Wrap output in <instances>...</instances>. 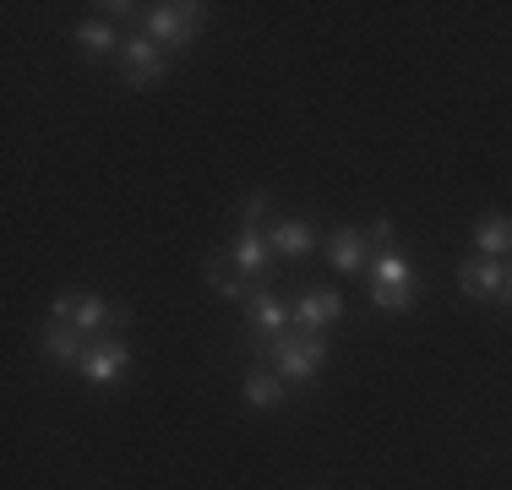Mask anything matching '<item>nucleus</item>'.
I'll return each instance as SVG.
<instances>
[{"mask_svg":"<svg viewBox=\"0 0 512 490\" xmlns=\"http://www.w3.org/2000/svg\"><path fill=\"white\" fill-rule=\"evenodd\" d=\"M338 316H344L338 289H306V294L295 300V333H327Z\"/></svg>","mask_w":512,"mask_h":490,"instance_id":"9","label":"nucleus"},{"mask_svg":"<svg viewBox=\"0 0 512 490\" xmlns=\"http://www.w3.org/2000/svg\"><path fill=\"white\" fill-rule=\"evenodd\" d=\"M289 322H295V305H289L284 294L256 289L246 300V343L251 349H262V343H273L278 333H289Z\"/></svg>","mask_w":512,"mask_h":490,"instance_id":"5","label":"nucleus"},{"mask_svg":"<svg viewBox=\"0 0 512 490\" xmlns=\"http://www.w3.org/2000/svg\"><path fill=\"white\" fill-rule=\"evenodd\" d=\"M284 376H278V371H251L246 376V403H251V409H278V403H284Z\"/></svg>","mask_w":512,"mask_h":490,"instance_id":"16","label":"nucleus"},{"mask_svg":"<svg viewBox=\"0 0 512 490\" xmlns=\"http://www.w3.org/2000/svg\"><path fill=\"white\" fill-rule=\"evenodd\" d=\"M474 245H480V256H512V218L507 213H485L480 224H474Z\"/></svg>","mask_w":512,"mask_h":490,"instance_id":"14","label":"nucleus"},{"mask_svg":"<svg viewBox=\"0 0 512 490\" xmlns=\"http://www.w3.org/2000/svg\"><path fill=\"white\" fill-rule=\"evenodd\" d=\"M267 245H273V256H311V245H316V229L306 224V218H278V224H267L262 229Z\"/></svg>","mask_w":512,"mask_h":490,"instance_id":"11","label":"nucleus"},{"mask_svg":"<svg viewBox=\"0 0 512 490\" xmlns=\"http://www.w3.org/2000/svg\"><path fill=\"white\" fill-rule=\"evenodd\" d=\"M71 39H77L82 49H88V55H115V49L126 44V39H120V33L109 28L104 17H93V22H77V33H71Z\"/></svg>","mask_w":512,"mask_h":490,"instance_id":"17","label":"nucleus"},{"mask_svg":"<svg viewBox=\"0 0 512 490\" xmlns=\"http://www.w3.org/2000/svg\"><path fill=\"white\" fill-rule=\"evenodd\" d=\"M507 300H512V262H507Z\"/></svg>","mask_w":512,"mask_h":490,"instance_id":"20","label":"nucleus"},{"mask_svg":"<svg viewBox=\"0 0 512 490\" xmlns=\"http://www.w3.org/2000/svg\"><path fill=\"white\" fill-rule=\"evenodd\" d=\"M393 240H398V235H393V224H387V218H376V224H371V245H376V251H398Z\"/></svg>","mask_w":512,"mask_h":490,"instance_id":"19","label":"nucleus"},{"mask_svg":"<svg viewBox=\"0 0 512 490\" xmlns=\"http://www.w3.org/2000/svg\"><path fill=\"white\" fill-rule=\"evenodd\" d=\"M50 316L55 322H71L77 333H115V327H126L131 322V311L126 305H109V300H99V294H88V289H66V294H55V305H50Z\"/></svg>","mask_w":512,"mask_h":490,"instance_id":"1","label":"nucleus"},{"mask_svg":"<svg viewBox=\"0 0 512 490\" xmlns=\"http://www.w3.org/2000/svg\"><path fill=\"white\" fill-rule=\"evenodd\" d=\"M207 6H197V0H175V6H148L142 11V33L158 44V49H180L197 39Z\"/></svg>","mask_w":512,"mask_h":490,"instance_id":"4","label":"nucleus"},{"mask_svg":"<svg viewBox=\"0 0 512 490\" xmlns=\"http://www.w3.org/2000/svg\"><path fill=\"white\" fill-rule=\"evenodd\" d=\"M77 371L88 376V382L109 387V382H120V376L131 371V354H126V343H120V338H93L88 354L77 360Z\"/></svg>","mask_w":512,"mask_h":490,"instance_id":"7","label":"nucleus"},{"mask_svg":"<svg viewBox=\"0 0 512 490\" xmlns=\"http://www.w3.org/2000/svg\"><path fill=\"white\" fill-rule=\"evenodd\" d=\"M458 289L474 294V300H507V262L496 256H469L458 267Z\"/></svg>","mask_w":512,"mask_h":490,"instance_id":"8","label":"nucleus"},{"mask_svg":"<svg viewBox=\"0 0 512 490\" xmlns=\"http://www.w3.org/2000/svg\"><path fill=\"white\" fill-rule=\"evenodd\" d=\"M229 262L240 267V273L251 278V284H267V278H273V245H267V235L262 229H246V235H240L235 245H229Z\"/></svg>","mask_w":512,"mask_h":490,"instance_id":"10","label":"nucleus"},{"mask_svg":"<svg viewBox=\"0 0 512 490\" xmlns=\"http://www.w3.org/2000/svg\"><path fill=\"white\" fill-rule=\"evenodd\" d=\"M202 278H207V289H213V294H224V300H240V305H246L251 294H256V284H251L246 273H240L235 262H229V256H207Z\"/></svg>","mask_w":512,"mask_h":490,"instance_id":"12","label":"nucleus"},{"mask_svg":"<svg viewBox=\"0 0 512 490\" xmlns=\"http://www.w3.org/2000/svg\"><path fill=\"white\" fill-rule=\"evenodd\" d=\"M120 77H126L131 88H153V82L169 77V55L148 39V33H137V39L120 44Z\"/></svg>","mask_w":512,"mask_h":490,"instance_id":"6","label":"nucleus"},{"mask_svg":"<svg viewBox=\"0 0 512 490\" xmlns=\"http://www.w3.org/2000/svg\"><path fill=\"white\" fill-rule=\"evenodd\" d=\"M262 218H267V196H246V202H240V224L256 229Z\"/></svg>","mask_w":512,"mask_h":490,"instance_id":"18","label":"nucleus"},{"mask_svg":"<svg viewBox=\"0 0 512 490\" xmlns=\"http://www.w3.org/2000/svg\"><path fill=\"white\" fill-rule=\"evenodd\" d=\"M327 262H333V273H360L365 267V229H333Z\"/></svg>","mask_w":512,"mask_h":490,"instance_id":"13","label":"nucleus"},{"mask_svg":"<svg viewBox=\"0 0 512 490\" xmlns=\"http://www.w3.org/2000/svg\"><path fill=\"white\" fill-rule=\"evenodd\" d=\"M371 305L376 311H409L414 305V267H409V256L404 251H376V262H371Z\"/></svg>","mask_w":512,"mask_h":490,"instance_id":"2","label":"nucleus"},{"mask_svg":"<svg viewBox=\"0 0 512 490\" xmlns=\"http://www.w3.org/2000/svg\"><path fill=\"white\" fill-rule=\"evenodd\" d=\"M267 354H273V371L284 376V382H311L316 371H322L327 360V338L322 333H278L273 343H262Z\"/></svg>","mask_w":512,"mask_h":490,"instance_id":"3","label":"nucleus"},{"mask_svg":"<svg viewBox=\"0 0 512 490\" xmlns=\"http://www.w3.org/2000/svg\"><path fill=\"white\" fill-rule=\"evenodd\" d=\"M82 338H88V333H77L71 322H50V327H44V354L60 360V365H77L82 354H88V343H82Z\"/></svg>","mask_w":512,"mask_h":490,"instance_id":"15","label":"nucleus"}]
</instances>
